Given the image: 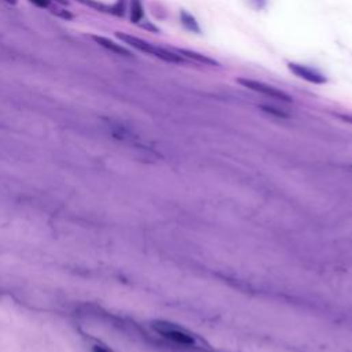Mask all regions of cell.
I'll return each instance as SVG.
<instances>
[{"label": "cell", "instance_id": "cell-9", "mask_svg": "<svg viewBox=\"0 0 352 352\" xmlns=\"http://www.w3.org/2000/svg\"><path fill=\"white\" fill-rule=\"evenodd\" d=\"M29 2L40 9H47L50 6V0H29Z\"/></svg>", "mask_w": 352, "mask_h": 352}, {"label": "cell", "instance_id": "cell-12", "mask_svg": "<svg viewBox=\"0 0 352 352\" xmlns=\"http://www.w3.org/2000/svg\"><path fill=\"white\" fill-rule=\"evenodd\" d=\"M5 2H6V3H9V5H13V6H14V5H17L18 0H5Z\"/></svg>", "mask_w": 352, "mask_h": 352}, {"label": "cell", "instance_id": "cell-7", "mask_svg": "<svg viewBox=\"0 0 352 352\" xmlns=\"http://www.w3.org/2000/svg\"><path fill=\"white\" fill-rule=\"evenodd\" d=\"M179 18H181V24H182L189 32L197 34V35L201 34V27H200L197 18H196L193 14H190L188 10H181V12H179Z\"/></svg>", "mask_w": 352, "mask_h": 352}, {"label": "cell", "instance_id": "cell-1", "mask_svg": "<svg viewBox=\"0 0 352 352\" xmlns=\"http://www.w3.org/2000/svg\"><path fill=\"white\" fill-rule=\"evenodd\" d=\"M116 36L120 40H123L125 45H128L129 47H132V49H135L140 53L149 54L151 57H155L161 61H165V62H169V64H182V62H185V58L182 55H178L171 50L154 46L153 43H149V42H146L140 38H136V36H132V35H128V34H123V32H117Z\"/></svg>", "mask_w": 352, "mask_h": 352}, {"label": "cell", "instance_id": "cell-3", "mask_svg": "<svg viewBox=\"0 0 352 352\" xmlns=\"http://www.w3.org/2000/svg\"><path fill=\"white\" fill-rule=\"evenodd\" d=\"M153 326L161 336H164L165 338H168L176 344H182V345H193L194 344V338L190 334H188L186 331L175 327L169 323L155 322Z\"/></svg>", "mask_w": 352, "mask_h": 352}, {"label": "cell", "instance_id": "cell-5", "mask_svg": "<svg viewBox=\"0 0 352 352\" xmlns=\"http://www.w3.org/2000/svg\"><path fill=\"white\" fill-rule=\"evenodd\" d=\"M91 39L101 47L106 49L108 51L116 54V55H121V57H132V53L129 50H127L125 47H123L121 45H117L116 42L108 39V38H103V36H98V35H92Z\"/></svg>", "mask_w": 352, "mask_h": 352}, {"label": "cell", "instance_id": "cell-4", "mask_svg": "<svg viewBox=\"0 0 352 352\" xmlns=\"http://www.w3.org/2000/svg\"><path fill=\"white\" fill-rule=\"evenodd\" d=\"M288 69L299 79L308 81L311 84H316V86H322L327 83V79L323 73H320L319 71L310 68L307 65L303 64H297V62H289L288 64Z\"/></svg>", "mask_w": 352, "mask_h": 352}, {"label": "cell", "instance_id": "cell-10", "mask_svg": "<svg viewBox=\"0 0 352 352\" xmlns=\"http://www.w3.org/2000/svg\"><path fill=\"white\" fill-rule=\"evenodd\" d=\"M92 352H113L110 348H108L106 345L102 344H97L92 347Z\"/></svg>", "mask_w": 352, "mask_h": 352}, {"label": "cell", "instance_id": "cell-6", "mask_svg": "<svg viewBox=\"0 0 352 352\" xmlns=\"http://www.w3.org/2000/svg\"><path fill=\"white\" fill-rule=\"evenodd\" d=\"M178 51V54H181L182 57H186L189 60H193V61H197L200 64H204V65H210V66H219V62L215 61L214 58L208 57V55H204L201 53H197V51H193V50H186V49H178L176 50Z\"/></svg>", "mask_w": 352, "mask_h": 352}, {"label": "cell", "instance_id": "cell-2", "mask_svg": "<svg viewBox=\"0 0 352 352\" xmlns=\"http://www.w3.org/2000/svg\"><path fill=\"white\" fill-rule=\"evenodd\" d=\"M237 83L240 86H242L244 88H248L249 91H253L256 94H262L267 98H271V99H277V101H281V102H292V98L284 92L282 90L274 87V86H270V84H266L263 81H257V80H253V79H248V77H240L237 80Z\"/></svg>", "mask_w": 352, "mask_h": 352}, {"label": "cell", "instance_id": "cell-8", "mask_svg": "<svg viewBox=\"0 0 352 352\" xmlns=\"http://www.w3.org/2000/svg\"><path fill=\"white\" fill-rule=\"evenodd\" d=\"M144 10L142 0H131V12H129V18L132 24H139L143 20Z\"/></svg>", "mask_w": 352, "mask_h": 352}, {"label": "cell", "instance_id": "cell-11", "mask_svg": "<svg viewBox=\"0 0 352 352\" xmlns=\"http://www.w3.org/2000/svg\"><path fill=\"white\" fill-rule=\"evenodd\" d=\"M251 2L255 5V8L256 9H263L264 6H266V3H267V0H251Z\"/></svg>", "mask_w": 352, "mask_h": 352}]
</instances>
